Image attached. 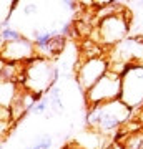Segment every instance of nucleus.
Returning a JSON list of instances; mask_svg holds the SVG:
<instances>
[{"instance_id":"nucleus-1","label":"nucleus","mask_w":143,"mask_h":149,"mask_svg":"<svg viewBox=\"0 0 143 149\" xmlns=\"http://www.w3.org/2000/svg\"><path fill=\"white\" fill-rule=\"evenodd\" d=\"M57 78L58 68H55L48 60L35 56L28 63H25V76L22 86L33 95L43 96V93H48L55 86Z\"/></svg>"},{"instance_id":"nucleus-2","label":"nucleus","mask_w":143,"mask_h":149,"mask_svg":"<svg viewBox=\"0 0 143 149\" xmlns=\"http://www.w3.org/2000/svg\"><path fill=\"white\" fill-rule=\"evenodd\" d=\"M128 30H130V15L128 12L122 10L118 13H113L110 17H105L98 22L95 32V43L103 47H117L122 42L127 40Z\"/></svg>"},{"instance_id":"nucleus-3","label":"nucleus","mask_w":143,"mask_h":149,"mask_svg":"<svg viewBox=\"0 0 143 149\" xmlns=\"http://www.w3.org/2000/svg\"><path fill=\"white\" fill-rule=\"evenodd\" d=\"M120 98H122V74L113 73L110 70L85 93V101L88 108L118 101Z\"/></svg>"},{"instance_id":"nucleus-4","label":"nucleus","mask_w":143,"mask_h":149,"mask_svg":"<svg viewBox=\"0 0 143 149\" xmlns=\"http://www.w3.org/2000/svg\"><path fill=\"white\" fill-rule=\"evenodd\" d=\"M130 109L143 104V65L130 63L122 74V98Z\"/></svg>"},{"instance_id":"nucleus-5","label":"nucleus","mask_w":143,"mask_h":149,"mask_svg":"<svg viewBox=\"0 0 143 149\" xmlns=\"http://www.w3.org/2000/svg\"><path fill=\"white\" fill-rule=\"evenodd\" d=\"M108 70H110V63H108V60L105 56L82 60L78 63V66H77V81H78V86L83 90V93H87Z\"/></svg>"},{"instance_id":"nucleus-6","label":"nucleus","mask_w":143,"mask_h":149,"mask_svg":"<svg viewBox=\"0 0 143 149\" xmlns=\"http://www.w3.org/2000/svg\"><path fill=\"white\" fill-rule=\"evenodd\" d=\"M37 56L35 43L28 38L22 37L20 40L2 45V61H12V63H28L30 60Z\"/></svg>"},{"instance_id":"nucleus-7","label":"nucleus","mask_w":143,"mask_h":149,"mask_svg":"<svg viewBox=\"0 0 143 149\" xmlns=\"http://www.w3.org/2000/svg\"><path fill=\"white\" fill-rule=\"evenodd\" d=\"M22 90V85L15 83V81H2L0 85V103L2 108H12L13 101L17 100V96Z\"/></svg>"},{"instance_id":"nucleus-8","label":"nucleus","mask_w":143,"mask_h":149,"mask_svg":"<svg viewBox=\"0 0 143 149\" xmlns=\"http://www.w3.org/2000/svg\"><path fill=\"white\" fill-rule=\"evenodd\" d=\"M47 98L48 101H50V108H52L53 113H57V114H60V113H63V103H62V90H60V86H53L52 90L47 93Z\"/></svg>"},{"instance_id":"nucleus-9","label":"nucleus","mask_w":143,"mask_h":149,"mask_svg":"<svg viewBox=\"0 0 143 149\" xmlns=\"http://www.w3.org/2000/svg\"><path fill=\"white\" fill-rule=\"evenodd\" d=\"M123 146L125 149H142L143 148V133H135V134H130L125 138L123 141Z\"/></svg>"},{"instance_id":"nucleus-10","label":"nucleus","mask_w":143,"mask_h":149,"mask_svg":"<svg viewBox=\"0 0 143 149\" xmlns=\"http://www.w3.org/2000/svg\"><path fill=\"white\" fill-rule=\"evenodd\" d=\"M20 38H22V33L18 30H15V28H12V27L2 28V45L15 42V40H20Z\"/></svg>"},{"instance_id":"nucleus-11","label":"nucleus","mask_w":143,"mask_h":149,"mask_svg":"<svg viewBox=\"0 0 143 149\" xmlns=\"http://www.w3.org/2000/svg\"><path fill=\"white\" fill-rule=\"evenodd\" d=\"M52 144H53L52 136H50V134H43V136H40L28 149H50Z\"/></svg>"},{"instance_id":"nucleus-12","label":"nucleus","mask_w":143,"mask_h":149,"mask_svg":"<svg viewBox=\"0 0 143 149\" xmlns=\"http://www.w3.org/2000/svg\"><path fill=\"white\" fill-rule=\"evenodd\" d=\"M48 108H50V101H48V98H43L40 103H37L35 106L32 108V114H43V113L47 111Z\"/></svg>"},{"instance_id":"nucleus-13","label":"nucleus","mask_w":143,"mask_h":149,"mask_svg":"<svg viewBox=\"0 0 143 149\" xmlns=\"http://www.w3.org/2000/svg\"><path fill=\"white\" fill-rule=\"evenodd\" d=\"M38 10V7L35 5V3H27L25 7H23V13L25 15H35Z\"/></svg>"},{"instance_id":"nucleus-14","label":"nucleus","mask_w":143,"mask_h":149,"mask_svg":"<svg viewBox=\"0 0 143 149\" xmlns=\"http://www.w3.org/2000/svg\"><path fill=\"white\" fill-rule=\"evenodd\" d=\"M63 5L67 7L68 10H72V12H73V10H77V7H78L77 3H75V2H70V0H65V2H63Z\"/></svg>"},{"instance_id":"nucleus-15","label":"nucleus","mask_w":143,"mask_h":149,"mask_svg":"<svg viewBox=\"0 0 143 149\" xmlns=\"http://www.w3.org/2000/svg\"><path fill=\"white\" fill-rule=\"evenodd\" d=\"M62 149H82V148H80L77 143H70V144H65Z\"/></svg>"}]
</instances>
